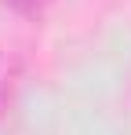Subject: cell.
<instances>
[{
	"label": "cell",
	"mask_w": 131,
	"mask_h": 135,
	"mask_svg": "<svg viewBox=\"0 0 131 135\" xmlns=\"http://www.w3.org/2000/svg\"><path fill=\"white\" fill-rule=\"evenodd\" d=\"M11 4L26 15H40V7H44V0H11Z\"/></svg>",
	"instance_id": "1"
}]
</instances>
